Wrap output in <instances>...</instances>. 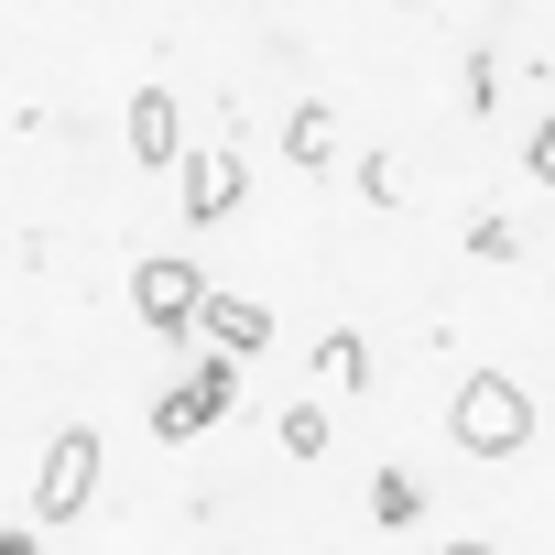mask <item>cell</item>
<instances>
[{
    "instance_id": "6da1fadb",
    "label": "cell",
    "mask_w": 555,
    "mask_h": 555,
    "mask_svg": "<svg viewBox=\"0 0 555 555\" xmlns=\"http://www.w3.org/2000/svg\"><path fill=\"white\" fill-rule=\"evenodd\" d=\"M447 436H457L468 457H522V447H533V392L501 382V371H468L457 403H447Z\"/></svg>"
},
{
    "instance_id": "7a4b0ae2",
    "label": "cell",
    "mask_w": 555,
    "mask_h": 555,
    "mask_svg": "<svg viewBox=\"0 0 555 555\" xmlns=\"http://www.w3.org/2000/svg\"><path fill=\"white\" fill-rule=\"evenodd\" d=\"M229 414H240V360H229V349H207V360L153 403V436H164V447H185V436H207V425H229Z\"/></svg>"
},
{
    "instance_id": "3957f363",
    "label": "cell",
    "mask_w": 555,
    "mask_h": 555,
    "mask_svg": "<svg viewBox=\"0 0 555 555\" xmlns=\"http://www.w3.org/2000/svg\"><path fill=\"white\" fill-rule=\"evenodd\" d=\"M88 501H99V436H88V425H66V436L44 447V468H34V533L77 522Z\"/></svg>"
},
{
    "instance_id": "277c9868",
    "label": "cell",
    "mask_w": 555,
    "mask_h": 555,
    "mask_svg": "<svg viewBox=\"0 0 555 555\" xmlns=\"http://www.w3.org/2000/svg\"><path fill=\"white\" fill-rule=\"evenodd\" d=\"M196 295H207V272L175 261V250H153V261L131 272V317H142L153 338H196Z\"/></svg>"
},
{
    "instance_id": "5b68a950",
    "label": "cell",
    "mask_w": 555,
    "mask_h": 555,
    "mask_svg": "<svg viewBox=\"0 0 555 555\" xmlns=\"http://www.w3.org/2000/svg\"><path fill=\"white\" fill-rule=\"evenodd\" d=\"M175 196H185V218H196V229H218V218L250 196V175H240V153H229V142H207V153H175Z\"/></svg>"
},
{
    "instance_id": "8992f818",
    "label": "cell",
    "mask_w": 555,
    "mask_h": 555,
    "mask_svg": "<svg viewBox=\"0 0 555 555\" xmlns=\"http://www.w3.org/2000/svg\"><path fill=\"white\" fill-rule=\"evenodd\" d=\"M120 131H131V164H175V153H185V109H175L164 88H131Z\"/></svg>"
},
{
    "instance_id": "52a82bcc",
    "label": "cell",
    "mask_w": 555,
    "mask_h": 555,
    "mask_svg": "<svg viewBox=\"0 0 555 555\" xmlns=\"http://www.w3.org/2000/svg\"><path fill=\"white\" fill-rule=\"evenodd\" d=\"M196 327H207V349H229V360H250V349L272 338V317H261L250 295H196Z\"/></svg>"
},
{
    "instance_id": "ba28073f",
    "label": "cell",
    "mask_w": 555,
    "mask_h": 555,
    "mask_svg": "<svg viewBox=\"0 0 555 555\" xmlns=\"http://www.w3.org/2000/svg\"><path fill=\"white\" fill-rule=\"evenodd\" d=\"M284 153H295V175H327V164H338V109H327V99H295Z\"/></svg>"
},
{
    "instance_id": "9c48e42d",
    "label": "cell",
    "mask_w": 555,
    "mask_h": 555,
    "mask_svg": "<svg viewBox=\"0 0 555 555\" xmlns=\"http://www.w3.org/2000/svg\"><path fill=\"white\" fill-rule=\"evenodd\" d=\"M306 371H317V382H327V392H371V349H360V338H349V327H327V338H317V360H306Z\"/></svg>"
},
{
    "instance_id": "30bf717a",
    "label": "cell",
    "mask_w": 555,
    "mask_h": 555,
    "mask_svg": "<svg viewBox=\"0 0 555 555\" xmlns=\"http://www.w3.org/2000/svg\"><path fill=\"white\" fill-rule=\"evenodd\" d=\"M371 522H382V533H392V522H425V479H414V468H382V479H371Z\"/></svg>"
},
{
    "instance_id": "8fae6325",
    "label": "cell",
    "mask_w": 555,
    "mask_h": 555,
    "mask_svg": "<svg viewBox=\"0 0 555 555\" xmlns=\"http://www.w3.org/2000/svg\"><path fill=\"white\" fill-rule=\"evenodd\" d=\"M284 457H327V414H317V403L284 414Z\"/></svg>"
},
{
    "instance_id": "7c38bea8",
    "label": "cell",
    "mask_w": 555,
    "mask_h": 555,
    "mask_svg": "<svg viewBox=\"0 0 555 555\" xmlns=\"http://www.w3.org/2000/svg\"><path fill=\"white\" fill-rule=\"evenodd\" d=\"M468 250H479V261H512L522 229H512V218H468Z\"/></svg>"
},
{
    "instance_id": "4fadbf2b",
    "label": "cell",
    "mask_w": 555,
    "mask_h": 555,
    "mask_svg": "<svg viewBox=\"0 0 555 555\" xmlns=\"http://www.w3.org/2000/svg\"><path fill=\"white\" fill-rule=\"evenodd\" d=\"M0 555H44V533L34 522H0Z\"/></svg>"
},
{
    "instance_id": "5bb4252c",
    "label": "cell",
    "mask_w": 555,
    "mask_h": 555,
    "mask_svg": "<svg viewBox=\"0 0 555 555\" xmlns=\"http://www.w3.org/2000/svg\"><path fill=\"white\" fill-rule=\"evenodd\" d=\"M436 555H479V544H436Z\"/></svg>"
}]
</instances>
